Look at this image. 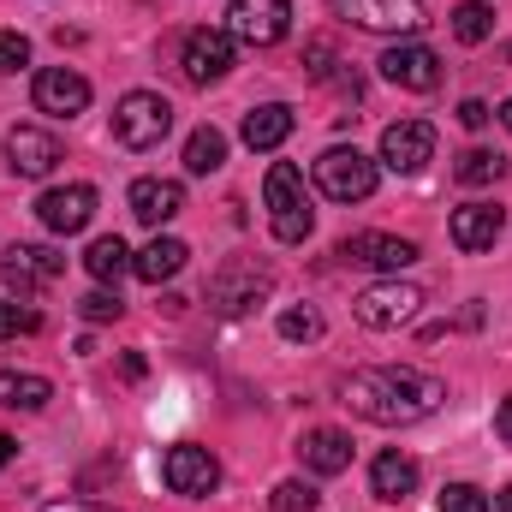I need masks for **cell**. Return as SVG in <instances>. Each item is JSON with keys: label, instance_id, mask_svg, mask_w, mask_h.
Here are the masks:
<instances>
[{"label": "cell", "instance_id": "14", "mask_svg": "<svg viewBox=\"0 0 512 512\" xmlns=\"http://www.w3.org/2000/svg\"><path fill=\"white\" fill-rule=\"evenodd\" d=\"M60 274H66V256L48 251V245H12V251L0 256V280H6V286H18V298H30V292L54 286Z\"/></svg>", "mask_w": 512, "mask_h": 512}, {"label": "cell", "instance_id": "1", "mask_svg": "<svg viewBox=\"0 0 512 512\" xmlns=\"http://www.w3.org/2000/svg\"><path fill=\"white\" fill-rule=\"evenodd\" d=\"M340 399L364 417V423H382V429H405V423H423L447 405V382L417 370V364H370V370H352L340 382Z\"/></svg>", "mask_w": 512, "mask_h": 512}, {"label": "cell", "instance_id": "15", "mask_svg": "<svg viewBox=\"0 0 512 512\" xmlns=\"http://www.w3.org/2000/svg\"><path fill=\"white\" fill-rule=\"evenodd\" d=\"M233 60H239V42L227 36V30H191L185 36V78L191 84H221L227 72H233Z\"/></svg>", "mask_w": 512, "mask_h": 512}, {"label": "cell", "instance_id": "19", "mask_svg": "<svg viewBox=\"0 0 512 512\" xmlns=\"http://www.w3.org/2000/svg\"><path fill=\"white\" fill-rule=\"evenodd\" d=\"M179 209H185V185L179 179H137L131 185V215L143 227H167Z\"/></svg>", "mask_w": 512, "mask_h": 512}, {"label": "cell", "instance_id": "40", "mask_svg": "<svg viewBox=\"0 0 512 512\" xmlns=\"http://www.w3.org/2000/svg\"><path fill=\"white\" fill-rule=\"evenodd\" d=\"M501 126L512 131V96H507V102H501Z\"/></svg>", "mask_w": 512, "mask_h": 512}, {"label": "cell", "instance_id": "24", "mask_svg": "<svg viewBox=\"0 0 512 512\" xmlns=\"http://www.w3.org/2000/svg\"><path fill=\"white\" fill-rule=\"evenodd\" d=\"M54 399L48 376H30V370H0V405L6 411H42Z\"/></svg>", "mask_w": 512, "mask_h": 512}, {"label": "cell", "instance_id": "30", "mask_svg": "<svg viewBox=\"0 0 512 512\" xmlns=\"http://www.w3.org/2000/svg\"><path fill=\"white\" fill-rule=\"evenodd\" d=\"M268 507H274V512H316V507H322V495H316L304 477H286V483L268 495Z\"/></svg>", "mask_w": 512, "mask_h": 512}, {"label": "cell", "instance_id": "10", "mask_svg": "<svg viewBox=\"0 0 512 512\" xmlns=\"http://www.w3.org/2000/svg\"><path fill=\"white\" fill-rule=\"evenodd\" d=\"M30 102H36V114L72 120V114H84V108H90V78H84V72H72V66H42V72H36V84H30Z\"/></svg>", "mask_w": 512, "mask_h": 512}, {"label": "cell", "instance_id": "39", "mask_svg": "<svg viewBox=\"0 0 512 512\" xmlns=\"http://www.w3.org/2000/svg\"><path fill=\"white\" fill-rule=\"evenodd\" d=\"M495 512H512V489H501V501H495Z\"/></svg>", "mask_w": 512, "mask_h": 512}, {"label": "cell", "instance_id": "21", "mask_svg": "<svg viewBox=\"0 0 512 512\" xmlns=\"http://www.w3.org/2000/svg\"><path fill=\"white\" fill-rule=\"evenodd\" d=\"M185 256H191V251H185V239H173V233H155L143 251L131 256V274H137V280H149V286H161V280H173V274L185 268Z\"/></svg>", "mask_w": 512, "mask_h": 512}, {"label": "cell", "instance_id": "31", "mask_svg": "<svg viewBox=\"0 0 512 512\" xmlns=\"http://www.w3.org/2000/svg\"><path fill=\"white\" fill-rule=\"evenodd\" d=\"M78 316H84V322H120V316H126V304H120V292H108V286H102V292L78 298Z\"/></svg>", "mask_w": 512, "mask_h": 512}, {"label": "cell", "instance_id": "20", "mask_svg": "<svg viewBox=\"0 0 512 512\" xmlns=\"http://www.w3.org/2000/svg\"><path fill=\"white\" fill-rule=\"evenodd\" d=\"M298 453H304V465H310L316 477H340V471L352 465V435H346V429H310V435L298 441Z\"/></svg>", "mask_w": 512, "mask_h": 512}, {"label": "cell", "instance_id": "8", "mask_svg": "<svg viewBox=\"0 0 512 512\" xmlns=\"http://www.w3.org/2000/svg\"><path fill=\"white\" fill-rule=\"evenodd\" d=\"M292 30V0H227V36L251 42V48H274Z\"/></svg>", "mask_w": 512, "mask_h": 512}, {"label": "cell", "instance_id": "32", "mask_svg": "<svg viewBox=\"0 0 512 512\" xmlns=\"http://www.w3.org/2000/svg\"><path fill=\"white\" fill-rule=\"evenodd\" d=\"M441 512H489V495L471 483H447L441 489Z\"/></svg>", "mask_w": 512, "mask_h": 512}, {"label": "cell", "instance_id": "16", "mask_svg": "<svg viewBox=\"0 0 512 512\" xmlns=\"http://www.w3.org/2000/svg\"><path fill=\"white\" fill-rule=\"evenodd\" d=\"M376 66H382L387 84H399V90H417V96L441 84V54H435V48H423V42H393Z\"/></svg>", "mask_w": 512, "mask_h": 512}, {"label": "cell", "instance_id": "33", "mask_svg": "<svg viewBox=\"0 0 512 512\" xmlns=\"http://www.w3.org/2000/svg\"><path fill=\"white\" fill-rule=\"evenodd\" d=\"M18 66H30V42L18 30H0V72H18Z\"/></svg>", "mask_w": 512, "mask_h": 512}, {"label": "cell", "instance_id": "29", "mask_svg": "<svg viewBox=\"0 0 512 512\" xmlns=\"http://www.w3.org/2000/svg\"><path fill=\"white\" fill-rule=\"evenodd\" d=\"M453 173H459V185H495V179L507 173V155H495V149H465Z\"/></svg>", "mask_w": 512, "mask_h": 512}, {"label": "cell", "instance_id": "36", "mask_svg": "<svg viewBox=\"0 0 512 512\" xmlns=\"http://www.w3.org/2000/svg\"><path fill=\"white\" fill-rule=\"evenodd\" d=\"M42 512H114V507H96V501H42Z\"/></svg>", "mask_w": 512, "mask_h": 512}, {"label": "cell", "instance_id": "11", "mask_svg": "<svg viewBox=\"0 0 512 512\" xmlns=\"http://www.w3.org/2000/svg\"><path fill=\"white\" fill-rule=\"evenodd\" d=\"M60 161H66V149H60L54 131H42V126H12L6 131V167H12L18 179H48Z\"/></svg>", "mask_w": 512, "mask_h": 512}, {"label": "cell", "instance_id": "37", "mask_svg": "<svg viewBox=\"0 0 512 512\" xmlns=\"http://www.w3.org/2000/svg\"><path fill=\"white\" fill-rule=\"evenodd\" d=\"M495 429H501V441H512V393L501 399V411H495Z\"/></svg>", "mask_w": 512, "mask_h": 512}, {"label": "cell", "instance_id": "25", "mask_svg": "<svg viewBox=\"0 0 512 512\" xmlns=\"http://www.w3.org/2000/svg\"><path fill=\"white\" fill-rule=\"evenodd\" d=\"M227 167V137L215 126H197L185 137V173H197V179H209V173H221Z\"/></svg>", "mask_w": 512, "mask_h": 512}, {"label": "cell", "instance_id": "28", "mask_svg": "<svg viewBox=\"0 0 512 512\" xmlns=\"http://www.w3.org/2000/svg\"><path fill=\"white\" fill-rule=\"evenodd\" d=\"M322 334H328L322 310H310V304H292V310H280V340H292V346H316Z\"/></svg>", "mask_w": 512, "mask_h": 512}, {"label": "cell", "instance_id": "13", "mask_svg": "<svg viewBox=\"0 0 512 512\" xmlns=\"http://www.w3.org/2000/svg\"><path fill=\"white\" fill-rule=\"evenodd\" d=\"M435 161V126L429 120H393L382 131V167L387 173H423Z\"/></svg>", "mask_w": 512, "mask_h": 512}, {"label": "cell", "instance_id": "23", "mask_svg": "<svg viewBox=\"0 0 512 512\" xmlns=\"http://www.w3.org/2000/svg\"><path fill=\"white\" fill-rule=\"evenodd\" d=\"M417 477H423V471H417L411 453H382V459L370 465V489H376V501H393V507H399L405 495H417Z\"/></svg>", "mask_w": 512, "mask_h": 512}, {"label": "cell", "instance_id": "17", "mask_svg": "<svg viewBox=\"0 0 512 512\" xmlns=\"http://www.w3.org/2000/svg\"><path fill=\"white\" fill-rule=\"evenodd\" d=\"M340 262L399 274V268H411V262H417V245H411V239H393V233H352V239H340Z\"/></svg>", "mask_w": 512, "mask_h": 512}, {"label": "cell", "instance_id": "5", "mask_svg": "<svg viewBox=\"0 0 512 512\" xmlns=\"http://www.w3.org/2000/svg\"><path fill=\"white\" fill-rule=\"evenodd\" d=\"M268 292H274V274H268L262 262H251V256H233V262L215 268V280H209V310L245 316V310H256Z\"/></svg>", "mask_w": 512, "mask_h": 512}, {"label": "cell", "instance_id": "34", "mask_svg": "<svg viewBox=\"0 0 512 512\" xmlns=\"http://www.w3.org/2000/svg\"><path fill=\"white\" fill-rule=\"evenodd\" d=\"M18 328H36V316H18V304H6V298H0V340H12Z\"/></svg>", "mask_w": 512, "mask_h": 512}, {"label": "cell", "instance_id": "9", "mask_svg": "<svg viewBox=\"0 0 512 512\" xmlns=\"http://www.w3.org/2000/svg\"><path fill=\"white\" fill-rule=\"evenodd\" d=\"M161 477H167V489H173V495H185V501H203V495H215V489H221V465H215V453H209V447H191V441L167 447Z\"/></svg>", "mask_w": 512, "mask_h": 512}, {"label": "cell", "instance_id": "18", "mask_svg": "<svg viewBox=\"0 0 512 512\" xmlns=\"http://www.w3.org/2000/svg\"><path fill=\"white\" fill-rule=\"evenodd\" d=\"M501 227H507V209H501V203H465V209H453V221H447L453 245L465 256L489 251V245L501 239Z\"/></svg>", "mask_w": 512, "mask_h": 512}, {"label": "cell", "instance_id": "2", "mask_svg": "<svg viewBox=\"0 0 512 512\" xmlns=\"http://www.w3.org/2000/svg\"><path fill=\"white\" fill-rule=\"evenodd\" d=\"M262 203H268V227L280 245H304L310 227H316V209H310V191H304V173L292 161H274L268 179H262Z\"/></svg>", "mask_w": 512, "mask_h": 512}, {"label": "cell", "instance_id": "26", "mask_svg": "<svg viewBox=\"0 0 512 512\" xmlns=\"http://www.w3.org/2000/svg\"><path fill=\"white\" fill-rule=\"evenodd\" d=\"M84 268L102 280V286H120V274L131 268V251H126V239L120 233H108V239H96L90 251H84Z\"/></svg>", "mask_w": 512, "mask_h": 512}, {"label": "cell", "instance_id": "6", "mask_svg": "<svg viewBox=\"0 0 512 512\" xmlns=\"http://www.w3.org/2000/svg\"><path fill=\"white\" fill-rule=\"evenodd\" d=\"M167 131H173V102H167V96H155V90L120 96V108H114V137H120L126 149H155Z\"/></svg>", "mask_w": 512, "mask_h": 512}, {"label": "cell", "instance_id": "12", "mask_svg": "<svg viewBox=\"0 0 512 512\" xmlns=\"http://www.w3.org/2000/svg\"><path fill=\"white\" fill-rule=\"evenodd\" d=\"M90 215H96V185H54V191L36 197V221H42L48 233H60V239L84 233Z\"/></svg>", "mask_w": 512, "mask_h": 512}, {"label": "cell", "instance_id": "4", "mask_svg": "<svg viewBox=\"0 0 512 512\" xmlns=\"http://www.w3.org/2000/svg\"><path fill=\"white\" fill-rule=\"evenodd\" d=\"M417 310H423V286H411V280H399V274L364 286V292L352 298V316H358L364 328H376V334H393V328L417 322Z\"/></svg>", "mask_w": 512, "mask_h": 512}, {"label": "cell", "instance_id": "35", "mask_svg": "<svg viewBox=\"0 0 512 512\" xmlns=\"http://www.w3.org/2000/svg\"><path fill=\"white\" fill-rule=\"evenodd\" d=\"M489 120H495V114H489V102H459V126L483 131V126H489Z\"/></svg>", "mask_w": 512, "mask_h": 512}, {"label": "cell", "instance_id": "3", "mask_svg": "<svg viewBox=\"0 0 512 512\" xmlns=\"http://www.w3.org/2000/svg\"><path fill=\"white\" fill-rule=\"evenodd\" d=\"M376 179H382V167H376L364 149L334 143V149L316 155V191L334 197V203H364V197L376 191Z\"/></svg>", "mask_w": 512, "mask_h": 512}, {"label": "cell", "instance_id": "38", "mask_svg": "<svg viewBox=\"0 0 512 512\" xmlns=\"http://www.w3.org/2000/svg\"><path fill=\"white\" fill-rule=\"evenodd\" d=\"M12 453H18V441H6V435H0V471H6V459H12Z\"/></svg>", "mask_w": 512, "mask_h": 512}, {"label": "cell", "instance_id": "22", "mask_svg": "<svg viewBox=\"0 0 512 512\" xmlns=\"http://www.w3.org/2000/svg\"><path fill=\"white\" fill-rule=\"evenodd\" d=\"M292 126H298V114H292L286 102H262V108H251V114H245L239 137H245L251 149H262V155H268V149H280V143L292 137Z\"/></svg>", "mask_w": 512, "mask_h": 512}, {"label": "cell", "instance_id": "7", "mask_svg": "<svg viewBox=\"0 0 512 512\" xmlns=\"http://www.w3.org/2000/svg\"><path fill=\"white\" fill-rule=\"evenodd\" d=\"M334 12L370 36H417L429 24L423 0H334Z\"/></svg>", "mask_w": 512, "mask_h": 512}, {"label": "cell", "instance_id": "27", "mask_svg": "<svg viewBox=\"0 0 512 512\" xmlns=\"http://www.w3.org/2000/svg\"><path fill=\"white\" fill-rule=\"evenodd\" d=\"M489 30H495V6H489V0H459V6H453V36H459V42L477 48V42H489Z\"/></svg>", "mask_w": 512, "mask_h": 512}]
</instances>
